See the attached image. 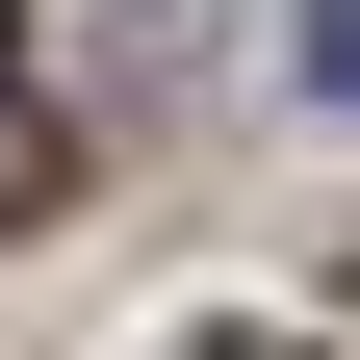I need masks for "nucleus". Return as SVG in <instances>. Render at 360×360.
<instances>
[{"instance_id": "nucleus-2", "label": "nucleus", "mask_w": 360, "mask_h": 360, "mask_svg": "<svg viewBox=\"0 0 360 360\" xmlns=\"http://www.w3.org/2000/svg\"><path fill=\"white\" fill-rule=\"evenodd\" d=\"M309 103H335V129H360V0H309Z\"/></svg>"}, {"instance_id": "nucleus-1", "label": "nucleus", "mask_w": 360, "mask_h": 360, "mask_svg": "<svg viewBox=\"0 0 360 360\" xmlns=\"http://www.w3.org/2000/svg\"><path fill=\"white\" fill-rule=\"evenodd\" d=\"M52 180L77 155H52V103H26V26H0V232H52Z\"/></svg>"}, {"instance_id": "nucleus-3", "label": "nucleus", "mask_w": 360, "mask_h": 360, "mask_svg": "<svg viewBox=\"0 0 360 360\" xmlns=\"http://www.w3.org/2000/svg\"><path fill=\"white\" fill-rule=\"evenodd\" d=\"M180 360H283V335H180Z\"/></svg>"}]
</instances>
